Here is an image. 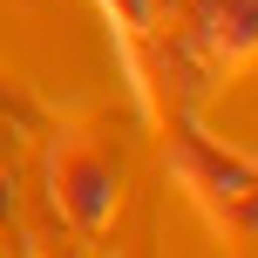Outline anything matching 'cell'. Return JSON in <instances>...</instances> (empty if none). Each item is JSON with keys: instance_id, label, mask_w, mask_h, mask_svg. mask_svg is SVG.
Here are the masks:
<instances>
[{"instance_id": "6da1fadb", "label": "cell", "mask_w": 258, "mask_h": 258, "mask_svg": "<svg viewBox=\"0 0 258 258\" xmlns=\"http://www.w3.org/2000/svg\"><path fill=\"white\" fill-rule=\"evenodd\" d=\"M163 163L177 177V190L211 218V231H224L231 245L258 238V156L224 150L197 129V116H177L163 122Z\"/></svg>"}, {"instance_id": "7a4b0ae2", "label": "cell", "mask_w": 258, "mask_h": 258, "mask_svg": "<svg viewBox=\"0 0 258 258\" xmlns=\"http://www.w3.org/2000/svg\"><path fill=\"white\" fill-rule=\"evenodd\" d=\"M48 197L75 231H102L122 204V143L109 122H68L48 150Z\"/></svg>"}, {"instance_id": "3957f363", "label": "cell", "mask_w": 258, "mask_h": 258, "mask_svg": "<svg viewBox=\"0 0 258 258\" xmlns=\"http://www.w3.org/2000/svg\"><path fill=\"white\" fill-rule=\"evenodd\" d=\"M102 14L116 21V34H143V27H156V0H102Z\"/></svg>"}, {"instance_id": "277c9868", "label": "cell", "mask_w": 258, "mask_h": 258, "mask_svg": "<svg viewBox=\"0 0 258 258\" xmlns=\"http://www.w3.org/2000/svg\"><path fill=\"white\" fill-rule=\"evenodd\" d=\"M14 204H21V190H14V170L0 163V231L14 224Z\"/></svg>"}]
</instances>
